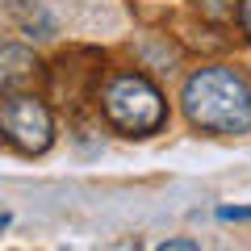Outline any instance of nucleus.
Segmentation results:
<instances>
[{
  "label": "nucleus",
  "mask_w": 251,
  "mask_h": 251,
  "mask_svg": "<svg viewBox=\"0 0 251 251\" xmlns=\"http://www.w3.org/2000/svg\"><path fill=\"white\" fill-rule=\"evenodd\" d=\"M184 113L209 134H247L251 130V88L230 67H201L184 84Z\"/></svg>",
  "instance_id": "nucleus-1"
},
{
  "label": "nucleus",
  "mask_w": 251,
  "mask_h": 251,
  "mask_svg": "<svg viewBox=\"0 0 251 251\" xmlns=\"http://www.w3.org/2000/svg\"><path fill=\"white\" fill-rule=\"evenodd\" d=\"M100 109L126 134H155L163 126V117H168V105H163L159 88L138 72L113 75L105 84V92H100Z\"/></svg>",
  "instance_id": "nucleus-2"
},
{
  "label": "nucleus",
  "mask_w": 251,
  "mask_h": 251,
  "mask_svg": "<svg viewBox=\"0 0 251 251\" xmlns=\"http://www.w3.org/2000/svg\"><path fill=\"white\" fill-rule=\"evenodd\" d=\"M4 226H9V218H4V214H0V230H4Z\"/></svg>",
  "instance_id": "nucleus-7"
},
{
  "label": "nucleus",
  "mask_w": 251,
  "mask_h": 251,
  "mask_svg": "<svg viewBox=\"0 0 251 251\" xmlns=\"http://www.w3.org/2000/svg\"><path fill=\"white\" fill-rule=\"evenodd\" d=\"M218 218L222 222H251V205H222Z\"/></svg>",
  "instance_id": "nucleus-4"
},
{
  "label": "nucleus",
  "mask_w": 251,
  "mask_h": 251,
  "mask_svg": "<svg viewBox=\"0 0 251 251\" xmlns=\"http://www.w3.org/2000/svg\"><path fill=\"white\" fill-rule=\"evenodd\" d=\"M0 134L21 155H42L54 138V117L46 100L34 92H4L0 97Z\"/></svg>",
  "instance_id": "nucleus-3"
},
{
  "label": "nucleus",
  "mask_w": 251,
  "mask_h": 251,
  "mask_svg": "<svg viewBox=\"0 0 251 251\" xmlns=\"http://www.w3.org/2000/svg\"><path fill=\"white\" fill-rule=\"evenodd\" d=\"M239 21H243V34L251 38V0H243V4H239Z\"/></svg>",
  "instance_id": "nucleus-6"
},
{
  "label": "nucleus",
  "mask_w": 251,
  "mask_h": 251,
  "mask_svg": "<svg viewBox=\"0 0 251 251\" xmlns=\"http://www.w3.org/2000/svg\"><path fill=\"white\" fill-rule=\"evenodd\" d=\"M159 251H201V247H197L193 239H172V243H163Z\"/></svg>",
  "instance_id": "nucleus-5"
}]
</instances>
